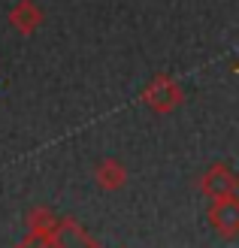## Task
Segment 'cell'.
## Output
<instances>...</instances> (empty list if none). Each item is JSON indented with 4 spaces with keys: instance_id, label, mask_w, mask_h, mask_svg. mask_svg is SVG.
Wrapping results in <instances>:
<instances>
[{
    "instance_id": "cell-1",
    "label": "cell",
    "mask_w": 239,
    "mask_h": 248,
    "mask_svg": "<svg viewBox=\"0 0 239 248\" xmlns=\"http://www.w3.org/2000/svg\"><path fill=\"white\" fill-rule=\"evenodd\" d=\"M140 103L148 106L155 115H173L175 109L185 103V88L179 85V79L158 73V76L140 91Z\"/></svg>"
},
{
    "instance_id": "cell-2",
    "label": "cell",
    "mask_w": 239,
    "mask_h": 248,
    "mask_svg": "<svg viewBox=\"0 0 239 248\" xmlns=\"http://www.w3.org/2000/svg\"><path fill=\"white\" fill-rule=\"evenodd\" d=\"M16 248H100V245L91 239V233H85V227H79L73 218H61V227L52 236L28 233Z\"/></svg>"
},
{
    "instance_id": "cell-3",
    "label": "cell",
    "mask_w": 239,
    "mask_h": 248,
    "mask_svg": "<svg viewBox=\"0 0 239 248\" xmlns=\"http://www.w3.org/2000/svg\"><path fill=\"white\" fill-rule=\"evenodd\" d=\"M197 191L212 200H224V197H236L239 194V172L230 170L227 164H212L206 172L197 179Z\"/></svg>"
},
{
    "instance_id": "cell-4",
    "label": "cell",
    "mask_w": 239,
    "mask_h": 248,
    "mask_svg": "<svg viewBox=\"0 0 239 248\" xmlns=\"http://www.w3.org/2000/svg\"><path fill=\"white\" fill-rule=\"evenodd\" d=\"M209 224L221 239L239 236V194L236 197H224V200H212Z\"/></svg>"
},
{
    "instance_id": "cell-5",
    "label": "cell",
    "mask_w": 239,
    "mask_h": 248,
    "mask_svg": "<svg viewBox=\"0 0 239 248\" xmlns=\"http://www.w3.org/2000/svg\"><path fill=\"white\" fill-rule=\"evenodd\" d=\"M9 24H12L16 33L33 36L46 24V12H43L40 3H33V0H18V3L9 9Z\"/></svg>"
},
{
    "instance_id": "cell-6",
    "label": "cell",
    "mask_w": 239,
    "mask_h": 248,
    "mask_svg": "<svg viewBox=\"0 0 239 248\" xmlns=\"http://www.w3.org/2000/svg\"><path fill=\"white\" fill-rule=\"evenodd\" d=\"M127 179H130V172H127V167H124L121 160H115V157L97 160V167H94V182H97L100 191H121L124 185H127Z\"/></svg>"
},
{
    "instance_id": "cell-7",
    "label": "cell",
    "mask_w": 239,
    "mask_h": 248,
    "mask_svg": "<svg viewBox=\"0 0 239 248\" xmlns=\"http://www.w3.org/2000/svg\"><path fill=\"white\" fill-rule=\"evenodd\" d=\"M58 227H61V218L48 206H33L31 212H28V233H36V236H52Z\"/></svg>"
},
{
    "instance_id": "cell-8",
    "label": "cell",
    "mask_w": 239,
    "mask_h": 248,
    "mask_svg": "<svg viewBox=\"0 0 239 248\" xmlns=\"http://www.w3.org/2000/svg\"><path fill=\"white\" fill-rule=\"evenodd\" d=\"M233 73H236V76H239V67H233Z\"/></svg>"
}]
</instances>
